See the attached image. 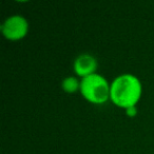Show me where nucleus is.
Listing matches in <instances>:
<instances>
[{
    "label": "nucleus",
    "mask_w": 154,
    "mask_h": 154,
    "mask_svg": "<svg viewBox=\"0 0 154 154\" xmlns=\"http://www.w3.org/2000/svg\"><path fill=\"white\" fill-rule=\"evenodd\" d=\"M141 94V85L132 74L119 75L110 86V98L115 105L122 108L135 106Z\"/></svg>",
    "instance_id": "1"
},
{
    "label": "nucleus",
    "mask_w": 154,
    "mask_h": 154,
    "mask_svg": "<svg viewBox=\"0 0 154 154\" xmlns=\"http://www.w3.org/2000/svg\"><path fill=\"white\" fill-rule=\"evenodd\" d=\"M82 96L93 103H103L110 96V86L105 77L93 73L82 77L80 82Z\"/></svg>",
    "instance_id": "2"
},
{
    "label": "nucleus",
    "mask_w": 154,
    "mask_h": 154,
    "mask_svg": "<svg viewBox=\"0 0 154 154\" xmlns=\"http://www.w3.org/2000/svg\"><path fill=\"white\" fill-rule=\"evenodd\" d=\"M0 29L5 38L11 39V40H17L26 35L29 24L24 17L20 15H13L3 21Z\"/></svg>",
    "instance_id": "3"
},
{
    "label": "nucleus",
    "mask_w": 154,
    "mask_h": 154,
    "mask_svg": "<svg viewBox=\"0 0 154 154\" xmlns=\"http://www.w3.org/2000/svg\"><path fill=\"white\" fill-rule=\"evenodd\" d=\"M97 68V61L95 57L90 54H82L75 59L74 71L77 75L86 77L95 72Z\"/></svg>",
    "instance_id": "4"
},
{
    "label": "nucleus",
    "mask_w": 154,
    "mask_h": 154,
    "mask_svg": "<svg viewBox=\"0 0 154 154\" xmlns=\"http://www.w3.org/2000/svg\"><path fill=\"white\" fill-rule=\"evenodd\" d=\"M62 89L66 91V93H74L75 91L78 89V87H80V84L78 82L76 77H66L63 80H62Z\"/></svg>",
    "instance_id": "5"
},
{
    "label": "nucleus",
    "mask_w": 154,
    "mask_h": 154,
    "mask_svg": "<svg viewBox=\"0 0 154 154\" xmlns=\"http://www.w3.org/2000/svg\"><path fill=\"white\" fill-rule=\"evenodd\" d=\"M126 113L128 116H130V117H133V116L136 115L137 111H136V108H135V106H132V107H129L126 109Z\"/></svg>",
    "instance_id": "6"
}]
</instances>
